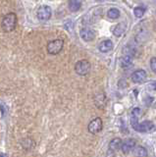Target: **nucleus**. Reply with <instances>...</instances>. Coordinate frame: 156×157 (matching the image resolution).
Wrapping results in <instances>:
<instances>
[{"label":"nucleus","mask_w":156,"mask_h":157,"mask_svg":"<svg viewBox=\"0 0 156 157\" xmlns=\"http://www.w3.org/2000/svg\"><path fill=\"white\" fill-rule=\"evenodd\" d=\"M51 15H52V10L49 6H47V5H42V6H40L36 11L37 19L42 22H45L47 20H49Z\"/></svg>","instance_id":"nucleus-5"},{"label":"nucleus","mask_w":156,"mask_h":157,"mask_svg":"<svg viewBox=\"0 0 156 157\" xmlns=\"http://www.w3.org/2000/svg\"><path fill=\"white\" fill-rule=\"evenodd\" d=\"M68 6H69V10L71 12H77L79 11L82 7V2L81 1H77V0H73V1H69L68 3Z\"/></svg>","instance_id":"nucleus-15"},{"label":"nucleus","mask_w":156,"mask_h":157,"mask_svg":"<svg viewBox=\"0 0 156 157\" xmlns=\"http://www.w3.org/2000/svg\"><path fill=\"white\" fill-rule=\"evenodd\" d=\"M150 67H151V70L154 73H156V57L150 59Z\"/></svg>","instance_id":"nucleus-19"},{"label":"nucleus","mask_w":156,"mask_h":157,"mask_svg":"<svg viewBox=\"0 0 156 157\" xmlns=\"http://www.w3.org/2000/svg\"><path fill=\"white\" fill-rule=\"evenodd\" d=\"M99 51L102 53H107L110 52L112 49H113V42H112L110 39H106V40H103L102 42H100L99 46H98Z\"/></svg>","instance_id":"nucleus-11"},{"label":"nucleus","mask_w":156,"mask_h":157,"mask_svg":"<svg viewBox=\"0 0 156 157\" xmlns=\"http://www.w3.org/2000/svg\"><path fill=\"white\" fill-rule=\"evenodd\" d=\"M134 155L135 157H146L147 156V150L143 146H135V148L134 149Z\"/></svg>","instance_id":"nucleus-14"},{"label":"nucleus","mask_w":156,"mask_h":157,"mask_svg":"<svg viewBox=\"0 0 156 157\" xmlns=\"http://www.w3.org/2000/svg\"><path fill=\"white\" fill-rule=\"evenodd\" d=\"M119 65L122 68H129L133 65V57L124 55L119 59Z\"/></svg>","instance_id":"nucleus-13"},{"label":"nucleus","mask_w":156,"mask_h":157,"mask_svg":"<svg viewBox=\"0 0 156 157\" xmlns=\"http://www.w3.org/2000/svg\"><path fill=\"white\" fill-rule=\"evenodd\" d=\"M80 36L82 37V40H85L86 42L92 41L95 38V33L93 29H91L89 28H84L80 31Z\"/></svg>","instance_id":"nucleus-7"},{"label":"nucleus","mask_w":156,"mask_h":157,"mask_svg":"<svg viewBox=\"0 0 156 157\" xmlns=\"http://www.w3.org/2000/svg\"><path fill=\"white\" fill-rule=\"evenodd\" d=\"M141 114L140 108H134L131 111V125L133 129L139 132H152L155 127L153 122L151 121H143V123L139 122V117Z\"/></svg>","instance_id":"nucleus-1"},{"label":"nucleus","mask_w":156,"mask_h":157,"mask_svg":"<svg viewBox=\"0 0 156 157\" xmlns=\"http://www.w3.org/2000/svg\"><path fill=\"white\" fill-rule=\"evenodd\" d=\"M135 145H136V142L135 140H133V139L126 140L123 142V144H122L121 150L124 154H128L131 151H134V149L135 148Z\"/></svg>","instance_id":"nucleus-9"},{"label":"nucleus","mask_w":156,"mask_h":157,"mask_svg":"<svg viewBox=\"0 0 156 157\" xmlns=\"http://www.w3.org/2000/svg\"><path fill=\"white\" fill-rule=\"evenodd\" d=\"M122 144H123V142H122V140L120 137H115V139H113L109 142V151L114 152L118 150L122 147Z\"/></svg>","instance_id":"nucleus-12"},{"label":"nucleus","mask_w":156,"mask_h":157,"mask_svg":"<svg viewBox=\"0 0 156 157\" xmlns=\"http://www.w3.org/2000/svg\"><path fill=\"white\" fill-rule=\"evenodd\" d=\"M102 128H103V122H102L101 118L97 117L89 122V126H87V130H89L90 134L95 135L102 130Z\"/></svg>","instance_id":"nucleus-6"},{"label":"nucleus","mask_w":156,"mask_h":157,"mask_svg":"<svg viewBox=\"0 0 156 157\" xmlns=\"http://www.w3.org/2000/svg\"><path fill=\"white\" fill-rule=\"evenodd\" d=\"M146 11V8L145 7H143V6H138L134 9V14L136 18H141L144 15Z\"/></svg>","instance_id":"nucleus-17"},{"label":"nucleus","mask_w":156,"mask_h":157,"mask_svg":"<svg viewBox=\"0 0 156 157\" xmlns=\"http://www.w3.org/2000/svg\"><path fill=\"white\" fill-rule=\"evenodd\" d=\"M126 29H127V23L121 22L118 25H116V26L113 28V31L112 32H113V34L115 36L119 37L121 36H123L124 33L126 32Z\"/></svg>","instance_id":"nucleus-10"},{"label":"nucleus","mask_w":156,"mask_h":157,"mask_svg":"<svg viewBox=\"0 0 156 157\" xmlns=\"http://www.w3.org/2000/svg\"><path fill=\"white\" fill-rule=\"evenodd\" d=\"M0 157H3V156H2V155H0Z\"/></svg>","instance_id":"nucleus-21"},{"label":"nucleus","mask_w":156,"mask_h":157,"mask_svg":"<svg viewBox=\"0 0 156 157\" xmlns=\"http://www.w3.org/2000/svg\"><path fill=\"white\" fill-rule=\"evenodd\" d=\"M23 146H25L26 149H32V147H35V142L32 139H25L23 140V142H22Z\"/></svg>","instance_id":"nucleus-18"},{"label":"nucleus","mask_w":156,"mask_h":157,"mask_svg":"<svg viewBox=\"0 0 156 157\" xmlns=\"http://www.w3.org/2000/svg\"><path fill=\"white\" fill-rule=\"evenodd\" d=\"M17 22L18 19L15 13H8L7 15H5L1 22V28L3 29V32L10 33L14 31L17 26Z\"/></svg>","instance_id":"nucleus-2"},{"label":"nucleus","mask_w":156,"mask_h":157,"mask_svg":"<svg viewBox=\"0 0 156 157\" xmlns=\"http://www.w3.org/2000/svg\"><path fill=\"white\" fill-rule=\"evenodd\" d=\"M147 90H153V91H156V82H152L148 83L147 86Z\"/></svg>","instance_id":"nucleus-20"},{"label":"nucleus","mask_w":156,"mask_h":157,"mask_svg":"<svg viewBox=\"0 0 156 157\" xmlns=\"http://www.w3.org/2000/svg\"><path fill=\"white\" fill-rule=\"evenodd\" d=\"M90 63L87 60H80L75 65V72L79 76H86L90 71Z\"/></svg>","instance_id":"nucleus-4"},{"label":"nucleus","mask_w":156,"mask_h":157,"mask_svg":"<svg viewBox=\"0 0 156 157\" xmlns=\"http://www.w3.org/2000/svg\"><path fill=\"white\" fill-rule=\"evenodd\" d=\"M63 47H64V40L63 39H54V40L48 42L47 52L51 55H57L62 51Z\"/></svg>","instance_id":"nucleus-3"},{"label":"nucleus","mask_w":156,"mask_h":157,"mask_svg":"<svg viewBox=\"0 0 156 157\" xmlns=\"http://www.w3.org/2000/svg\"><path fill=\"white\" fill-rule=\"evenodd\" d=\"M107 16L112 20H116L120 17V11L116 8H111L108 10V12H107Z\"/></svg>","instance_id":"nucleus-16"},{"label":"nucleus","mask_w":156,"mask_h":157,"mask_svg":"<svg viewBox=\"0 0 156 157\" xmlns=\"http://www.w3.org/2000/svg\"><path fill=\"white\" fill-rule=\"evenodd\" d=\"M146 77H147V74L144 70L140 69V70H136L135 71L133 74L131 75V80L133 81L135 83H139V82H143L145 81Z\"/></svg>","instance_id":"nucleus-8"}]
</instances>
